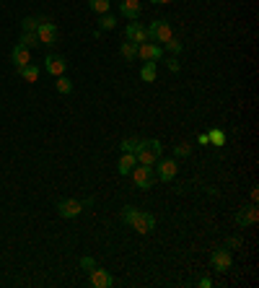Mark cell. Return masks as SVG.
I'll use <instances>...</instances> for the list:
<instances>
[{
  "label": "cell",
  "instance_id": "1",
  "mask_svg": "<svg viewBox=\"0 0 259 288\" xmlns=\"http://www.w3.org/2000/svg\"><path fill=\"white\" fill-rule=\"evenodd\" d=\"M122 221L127 226H133L138 234H150L156 229V216L143 213V211H135V208H124L122 211Z\"/></svg>",
  "mask_w": 259,
  "mask_h": 288
},
{
  "label": "cell",
  "instance_id": "2",
  "mask_svg": "<svg viewBox=\"0 0 259 288\" xmlns=\"http://www.w3.org/2000/svg\"><path fill=\"white\" fill-rule=\"evenodd\" d=\"M161 143L158 140H145L143 143V148L135 153V158H138V163H145V167H153V163L161 158Z\"/></svg>",
  "mask_w": 259,
  "mask_h": 288
},
{
  "label": "cell",
  "instance_id": "3",
  "mask_svg": "<svg viewBox=\"0 0 259 288\" xmlns=\"http://www.w3.org/2000/svg\"><path fill=\"white\" fill-rule=\"evenodd\" d=\"M130 177H133V182L140 187V190H150L153 179H156V172L150 167H145V163H138V167L130 172Z\"/></svg>",
  "mask_w": 259,
  "mask_h": 288
},
{
  "label": "cell",
  "instance_id": "4",
  "mask_svg": "<svg viewBox=\"0 0 259 288\" xmlns=\"http://www.w3.org/2000/svg\"><path fill=\"white\" fill-rule=\"evenodd\" d=\"M148 39H150V42H166V39H171V36H174V34H171V24L168 21H153L148 29Z\"/></svg>",
  "mask_w": 259,
  "mask_h": 288
},
{
  "label": "cell",
  "instance_id": "5",
  "mask_svg": "<svg viewBox=\"0 0 259 288\" xmlns=\"http://www.w3.org/2000/svg\"><path fill=\"white\" fill-rule=\"evenodd\" d=\"M156 163H158V172H156V177H158L161 182H171V179L177 177V172H179V163H177V158H158Z\"/></svg>",
  "mask_w": 259,
  "mask_h": 288
},
{
  "label": "cell",
  "instance_id": "6",
  "mask_svg": "<svg viewBox=\"0 0 259 288\" xmlns=\"http://www.w3.org/2000/svg\"><path fill=\"white\" fill-rule=\"evenodd\" d=\"M36 36H39V42L45 45V47H50V45H55V42H57V26H55L52 21H39V26H36Z\"/></svg>",
  "mask_w": 259,
  "mask_h": 288
},
{
  "label": "cell",
  "instance_id": "7",
  "mask_svg": "<svg viewBox=\"0 0 259 288\" xmlns=\"http://www.w3.org/2000/svg\"><path fill=\"white\" fill-rule=\"evenodd\" d=\"M124 36H127V42H135V45L148 42V31H145V26H140L138 21H130V24L124 26Z\"/></svg>",
  "mask_w": 259,
  "mask_h": 288
},
{
  "label": "cell",
  "instance_id": "8",
  "mask_svg": "<svg viewBox=\"0 0 259 288\" xmlns=\"http://www.w3.org/2000/svg\"><path fill=\"white\" fill-rule=\"evenodd\" d=\"M138 57H143L148 63H158L163 57V47H158L156 42H143V45H138Z\"/></svg>",
  "mask_w": 259,
  "mask_h": 288
},
{
  "label": "cell",
  "instance_id": "9",
  "mask_svg": "<svg viewBox=\"0 0 259 288\" xmlns=\"http://www.w3.org/2000/svg\"><path fill=\"white\" fill-rule=\"evenodd\" d=\"M80 211H83L80 200H60L57 202V216H62V218H75V216H80Z\"/></svg>",
  "mask_w": 259,
  "mask_h": 288
},
{
  "label": "cell",
  "instance_id": "10",
  "mask_svg": "<svg viewBox=\"0 0 259 288\" xmlns=\"http://www.w3.org/2000/svg\"><path fill=\"white\" fill-rule=\"evenodd\" d=\"M91 285H96V288H112L114 285V275L109 273V270H104V268H91Z\"/></svg>",
  "mask_w": 259,
  "mask_h": 288
},
{
  "label": "cell",
  "instance_id": "11",
  "mask_svg": "<svg viewBox=\"0 0 259 288\" xmlns=\"http://www.w3.org/2000/svg\"><path fill=\"white\" fill-rule=\"evenodd\" d=\"M259 221V211H256V202H251V205H246V208H241L239 213H236V223L239 226H254Z\"/></svg>",
  "mask_w": 259,
  "mask_h": 288
},
{
  "label": "cell",
  "instance_id": "12",
  "mask_svg": "<svg viewBox=\"0 0 259 288\" xmlns=\"http://www.w3.org/2000/svg\"><path fill=\"white\" fill-rule=\"evenodd\" d=\"M210 265H212V270L226 273V270L231 268V252H228V250H215V252L210 255Z\"/></svg>",
  "mask_w": 259,
  "mask_h": 288
},
{
  "label": "cell",
  "instance_id": "13",
  "mask_svg": "<svg viewBox=\"0 0 259 288\" xmlns=\"http://www.w3.org/2000/svg\"><path fill=\"white\" fill-rule=\"evenodd\" d=\"M119 13H122L124 18H130V21L140 18V13H143L140 0H119Z\"/></svg>",
  "mask_w": 259,
  "mask_h": 288
},
{
  "label": "cell",
  "instance_id": "14",
  "mask_svg": "<svg viewBox=\"0 0 259 288\" xmlns=\"http://www.w3.org/2000/svg\"><path fill=\"white\" fill-rule=\"evenodd\" d=\"M45 68H47V73H52V75L57 78V75L65 73V57H62V55H47Z\"/></svg>",
  "mask_w": 259,
  "mask_h": 288
},
{
  "label": "cell",
  "instance_id": "15",
  "mask_svg": "<svg viewBox=\"0 0 259 288\" xmlns=\"http://www.w3.org/2000/svg\"><path fill=\"white\" fill-rule=\"evenodd\" d=\"M11 60H13L16 68H24V65L31 63V55H29V50H26L24 45H16V47L11 50Z\"/></svg>",
  "mask_w": 259,
  "mask_h": 288
},
{
  "label": "cell",
  "instance_id": "16",
  "mask_svg": "<svg viewBox=\"0 0 259 288\" xmlns=\"http://www.w3.org/2000/svg\"><path fill=\"white\" fill-rule=\"evenodd\" d=\"M138 167V158H135V153H122V158H119V174H130Z\"/></svg>",
  "mask_w": 259,
  "mask_h": 288
},
{
  "label": "cell",
  "instance_id": "17",
  "mask_svg": "<svg viewBox=\"0 0 259 288\" xmlns=\"http://www.w3.org/2000/svg\"><path fill=\"white\" fill-rule=\"evenodd\" d=\"M143 143H145V140H140V138H124V140L119 143V148H122V153H138V151L143 148Z\"/></svg>",
  "mask_w": 259,
  "mask_h": 288
},
{
  "label": "cell",
  "instance_id": "18",
  "mask_svg": "<svg viewBox=\"0 0 259 288\" xmlns=\"http://www.w3.org/2000/svg\"><path fill=\"white\" fill-rule=\"evenodd\" d=\"M18 75L24 78V80H29V84H36V78H39V68L36 65H24V68H18Z\"/></svg>",
  "mask_w": 259,
  "mask_h": 288
},
{
  "label": "cell",
  "instance_id": "19",
  "mask_svg": "<svg viewBox=\"0 0 259 288\" xmlns=\"http://www.w3.org/2000/svg\"><path fill=\"white\" fill-rule=\"evenodd\" d=\"M18 45H24L26 50H31V47L41 45V42H39V36H36V31H24V34H21V42H18Z\"/></svg>",
  "mask_w": 259,
  "mask_h": 288
},
{
  "label": "cell",
  "instance_id": "20",
  "mask_svg": "<svg viewBox=\"0 0 259 288\" xmlns=\"http://www.w3.org/2000/svg\"><path fill=\"white\" fill-rule=\"evenodd\" d=\"M140 78L145 80V84H153V80H156V63H145L140 68Z\"/></svg>",
  "mask_w": 259,
  "mask_h": 288
},
{
  "label": "cell",
  "instance_id": "21",
  "mask_svg": "<svg viewBox=\"0 0 259 288\" xmlns=\"http://www.w3.org/2000/svg\"><path fill=\"white\" fill-rule=\"evenodd\" d=\"M119 52H122L124 60H135V57H138V45H135V42H124V45L119 47Z\"/></svg>",
  "mask_w": 259,
  "mask_h": 288
},
{
  "label": "cell",
  "instance_id": "22",
  "mask_svg": "<svg viewBox=\"0 0 259 288\" xmlns=\"http://www.w3.org/2000/svg\"><path fill=\"white\" fill-rule=\"evenodd\" d=\"M109 6H112V0H89V8L94 13H109Z\"/></svg>",
  "mask_w": 259,
  "mask_h": 288
},
{
  "label": "cell",
  "instance_id": "23",
  "mask_svg": "<svg viewBox=\"0 0 259 288\" xmlns=\"http://www.w3.org/2000/svg\"><path fill=\"white\" fill-rule=\"evenodd\" d=\"M55 89H57L60 94H65V96H68V94L73 91V80H70V78H65V75H57V84H55Z\"/></svg>",
  "mask_w": 259,
  "mask_h": 288
},
{
  "label": "cell",
  "instance_id": "24",
  "mask_svg": "<svg viewBox=\"0 0 259 288\" xmlns=\"http://www.w3.org/2000/svg\"><path fill=\"white\" fill-rule=\"evenodd\" d=\"M207 140H210L212 146H223V143H226V133L215 128V130H210V133H207Z\"/></svg>",
  "mask_w": 259,
  "mask_h": 288
},
{
  "label": "cell",
  "instance_id": "25",
  "mask_svg": "<svg viewBox=\"0 0 259 288\" xmlns=\"http://www.w3.org/2000/svg\"><path fill=\"white\" fill-rule=\"evenodd\" d=\"M166 50L171 52V55H179L182 52V39H177V36H171V39H166Z\"/></svg>",
  "mask_w": 259,
  "mask_h": 288
},
{
  "label": "cell",
  "instance_id": "26",
  "mask_svg": "<svg viewBox=\"0 0 259 288\" xmlns=\"http://www.w3.org/2000/svg\"><path fill=\"white\" fill-rule=\"evenodd\" d=\"M114 26H117V18H114L112 13H101V29L109 31V29H114Z\"/></svg>",
  "mask_w": 259,
  "mask_h": 288
},
{
  "label": "cell",
  "instance_id": "27",
  "mask_svg": "<svg viewBox=\"0 0 259 288\" xmlns=\"http://www.w3.org/2000/svg\"><path fill=\"white\" fill-rule=\"evenodd\" d=\"M192 153V146H187V143H179L177 148H174V156L177 158H184V156H189Z\"/></svg>",
  "mask_w": 259,
  "mask_h": 288
},
{
  "label": "cell",
  "instance_id": "28",
  "mask_svg": "<svg viewBox=\"0 0 259 288\" xmlns=\"http://www.w3.org/2000/svg\"><path fill=\"white\" fill-rule=\"evenodd\" d=\"M21 26H24V31H36V26H39V24H36V18H34V16H26V18L21 21Z\"/></svg>",
  "mask_w": 259,
  "mask_h": 288
},
{
  "label": "cell",
  "instance_id": "29",
  "mask_svg": "<svg viewBox=\"0 0 259 288\" xmlns=\"http://www.w3.org/2000/svg\"><path fill=\"white\" fill-rule=\"evenodd\" d=\"M166 65H168V70H174V73L179 70V60H177V57H168V60H166Z\"/></svg>",
  "mask_w": 259,
  "mask_h": 288
},
{
  "label": "cell",
  "instance_id": "30",
  "mask_svg": "<svg viewBox=\"0 0 259 288\" xmlns=\"http://www.w3.org/2000/svg\"><path fill=\"white\" fill-rule=\"evenodd\" d=\"M80 265H83V268H89V270H91V268H96V262H94L91 257H83V260H80Z\"/></svg>",
  "mask_w": 259,
  "mask_h": 288
},
{
  "label": "cell",
  "instance_id": "31",
  "mask_svg": "<svg viewBox=\"0 0 259 288\" xmlns=\"http://www.w3.org/2000/svg\"><path fill=\"white\" fill-rule=\"evenodd\" d=\"M197 143H200V146H207L210 140H207V135H205V133H200V138H197Z\"/></svg>",
  "mask_w": 259,
  "mask_h": 288
},
{
  "label": "cell",
  "instance_id": "32",
  "mask_svg": "<svg viewBox=\"0 0 259 288\" xmlns=\"http://www.w3.org/2000/svg\"><path fill=\"white\" fill-rule=\"evenodd\" d=\"M228 246H241V239H239V236H233V239H228Z\"/></svg>",
  "mask_w": 259,
  "mask_h": 288
},
{
  "label": "cell",
  "instance_id": "33",
  "mask_svg": "<svg viewBox=\"0 0 259 288\" xmlns=\"http://www.w3.org/2000/svg\"><path fill=\"white\" fill-rule=\"evenodd\" d=\"M197 285H202V288H207V285H210V278H200V280H197Z\"/></svg>",
  "mask_w": 259,
  "mask_h": 288
},
{
  "label": "cell",
  "instance_id": "34",
  "mask_svg": "<svg viewBox=\"0 0 259 288\" xmlns=\"http://www.w3.org/2000/svg\"><path fill=\"white\" fill-rule=\"evenodd\" d=\"M156 6H166V3H171V0H153Z\"/></svg>",
  "mask_w": 259,
  "mask_h": 288
}]
</instances>
